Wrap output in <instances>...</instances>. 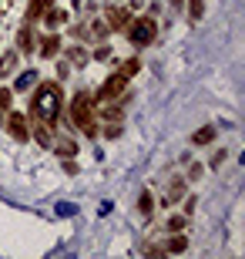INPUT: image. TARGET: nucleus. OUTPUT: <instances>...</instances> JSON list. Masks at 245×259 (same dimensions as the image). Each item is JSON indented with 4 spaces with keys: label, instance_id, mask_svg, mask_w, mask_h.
Wrapping results in <instances>:
<instances>
[{
    "label": "nucleus",
    "instance_id": "nucleus-13",
    "mask_svg": "<svg viewBox=\"0 0 245 259\" xmlns=\"http://www.w3.org/2000/svg\"><path fill=\"white\" fill-rule=\"evenodd\" d=\"M54 152H57V155H64V158H71V155H77V145L71 142V138H61V135H57Z\"/></svg>",
    "mask_w": 245,
    "mask_h": 259
},
{
    "label": "nucleus",
    "instance_id": "nucleus-10",
    "mask_svg": "<svg viewBox=\"0 0 245 259\" xmlns=\"http://www.w3.org/2000/svg\"><path fill=\"white\" fill-rule=\"evenodd\" d=\"M40 20H47V27H61V24L67 20V14H64V10H57L54 4H51V7L44 10V17H40Z\"/></svg>",
    "mask_w": 245,
    "mask_h": 259
},
{
    "label": "nucleus",
    "instance_id": "nucleus-25",
    "mask_svg": "<svg viewBox=\"0 0 245 259\" xmlns=\"http://www.w3.org/2000/svg\"><path fill=\"white\" fill-rule=\"evenodd\" d=\"M94 58H97V61H108V58H111V48H97Z\"/></svg>",
    "mask_w": 245,
    "mask_h": 259
},
{
    "label": "nucleus",
    "instance_id": "nucleus-11",
    "mask_svg": "<svg viewBox=\"0 0 245 259\" xmlns=\"http://www.w3.org/2000/svg\"><path fill=\"white\" fill-rule=\"evenodd\" d=\"M30 84H37V71H34V67H30V71H20L17 81H14V88H17V91H27Z\"/></svg>",
    "mask_w": 245,
    "mask_h": 259
},
{
    "label": "nucleus",
    "instance_id": "nucleus-28",
    "mask_svg": "<svg viewBox=\"0 0 245 259\" xmlns=\"http://www.w3.org/2000/svg\"><path fill=\"white\" fill-rule=\"evenodd\" d=\"M0 115H4V111H0Z\"/></svg>",
    "mask_w": 245,
    "mask_h": 259
},
{
    "label": "nucleus",
    "instance_id": "nucleus-20",
    "mask_svg": "<svg viewBox=\"0 0 245 259\" xmlns=\"http://www.w3.org/2000/svg\"><path fill=\"white\" fill-rule=\"evenodd\" d=\"M138 205H141V215H144V219H148V215H151V209H155V205H151V195H148V192H141Z\"/></svg>",
    "mask_w": 245,
    "mask_h": 259
},
{
    "label": "nucleus",
    "instance_id": "nucleus-16",
    "mask_svg": "<svg viewBox=\"0 0 245 259\" xmlns=\"http://www.w3.org/2000/svg\"><path fill=\"white\" fill-rule=\"evenodd\" d=\"M34 138H37L40 145H51V125H44V121H40V125L34 128Z\"/></svg>",
    "mask_w": 245,
    "mask_h": 259
},
{
    "label": "nucleus",
    "instance_id": "nucleus-14",
    "mask_svg": "<svg viewBox=\"0 0 245 259\" xmlns=\"http://www.w3.org/2000/svg\"><path fill=\"white\" fill-rule=\"evenodd\" d=\"M215 138V125H205V128H198L195 135H191V145H208Z\"/></svg>",
    "mask_w": 245,
    "mask_h": 259
},
{
    "label": "nucleus",
    "instance_id": "nucleus-4",
    "mask_svg": "<svg viewBox=\"0 0 245 259\" xmlns=\"http://www.w3.org/2000/svg\"><path fill=\"white\" fill-rule=\"evenodd\" d=\"M124 84H128V77H124L121 71H118V74H111L101 84V91L94 95V101H111V98H121L124 95Z\"/></svg>",
    "mask_w": 245,
    "mask_h": 259
},
{
    "label": "nucleus",
    "instance_id": "nucleus-19",
    "mask_svg": "<svg viewBox=\"0 0 245 259\" xmlns=\"http://www.w3.org/2000/svg\"><path fill=\"white\" fill-rule=\"evenodd\" d=\"M54 212H57V215H77V205H74V202H57Z\"/></svg>",
    "mask_w": 245,
    "mask_h": 259
},
{
    "label": "nucleus",
    "instance_id": "nucleus-27",
    "mask_svg": "<svg viewBox=\"0 0 245 259\" xmlns=\"http://www.w3.org/2000/svg\"><path fill=\"white\" fill-rule=\"evenodd\" d=\"M168 4H171V7H181V0H168Z\"/></svg>",
    "mask_w": 245,
    "mask_h": 259
},
{
    "label": "nucleus",
    "instance_id": "nucleus-22",
    "mask_svg": "<svg viewBox=\"0 0 245 259\" xmlns=\"http://www.w3.org/2000/svg\"><path fill=\"white\" fill-rule=\"evenodd\" d=\"M188 14H191V20L202 17V0H188Z\"/></svg>",
    "mask_w": 245,
    "mask_h": 259
},
{
    "label": "nucleus",
    "instance_id": "nucleus-18",
    "mask_svg": "<svg viewBox=\"0 0 245 259\" xmlns=\"http://www.w3.org/2000/svg\"><path fill=\"white\" fill-rule=\"evenodd\" d=\"M71 61H74V64H81V67H84L87 61H91V54H87L84 48H71Z\"/></svg>",
    "mask_w": 245,
    "mask_h": 259
},
{
    "label": "nucleus",
    "instance_id": "nucleus-1",
    "mask_svg": "<svg viewBox=\"0 0 245 259\" xmlns=\"http://www.w3.org/2000/svg\"><path fill=\"white\" fill-rule=\"evenodd\" d=\"M61 98H64L61 81H44V84H37V91L30 98V118H37V121L54 128L57 118H61Z\"/></svg>",
    "mask_w": 245,
    "mask_h": 259
},
{
    "label": "nucleus",
    "instance_id": "nucleus-8",
    "mask_svg": "<svg viewBox=\"0 0 245 259\" xmlns=\"http://www.w3.org/2000/svg\"><path fill=\"white\" fill-rule=\"evenodd\" d=\"M17 67V51H4L0 54V77H10Z\"/></svg>",
    "mask_w": 245,
    "mask_h": 259
},
{
    "label": "nucleus",
    "instance_id": "nucleus-9",
    "mask_svg": "<svg viewBox=\"0 0 245 259\" xmlns=\"http://www.w3.org/2000/svg\"><path fill=\"white\" fill-rule=\"evenodd\" d=\"M108 27H111V30H121V27H128V10L114 7L111 14H108Z\"/></svg>",
    "mask_w": 245,
    "mask_h": 259
},
{
    "label": "nucleus",
    "instance_id": "nucleus-7",
    "mask_svg": "<svg viewBox=\"0 0 245 259\" xmlns=\"http://www.w3.org/2000/svg\"><path fill=\"white\" fill-rule=\"evenodd\" d=\"M51 4H54V0H30V7H27V17H24V20H27V24H34V20H40V17H44V10H47Z\"/></svg>",
    "mask_w": 245,
    "mask_h": 259
},
{
    "label": "nucleus",
    "instance_id": "nucleus-23",
    "mask_svg": "<svg viewBox=\"0 0 245 259\" xmlns=\"http://www.w3.org/2000/svg\"><path fill=\"white\" fill-rule=\"evenodd\" d=\"M168 229H175V232L185 229V215H171V219H168Z\"/></svg>",
    "mask_w": 245,
    "mask_h": 259
},
{
    "label": "nucleus",
    "instance_id": "nucleus-17",
    "mask_svg": "<svg viewBox=\"0 0 245 259\" xmlns=\"http://www.w3.org/2000/svg\"><path fill=\"white\" fill-rule=\"evenodd\" d=\"M138 71H141V64H138V58H131V61H124V67H121V74L128 77V81H131V77L138 74Z\"/></svg>",
    "mask_w": 245,
    "mask_h": 259
},
{
    "label": "nucleus",
    "instance_id": "nucleus-24",
    "mask_svg": "<svg viewBox=\"0 0 245 259\" xmlns=\"http://www.w3.org/2000/svg\"><path fill=\"white\" fill-rule=\"evenodd\" d=\"M222 162H225V152H215V155H212V168H218Z\"/></svg>",
    "mask_w": 245,
    "mask_h": 259
},
{
    "label": "nucleus",
    "instance_id": "nucleus-2",
    "mask_svg": "<svg viewBox=\"0 0 245 259\" xmlns=\"http://www.w3.org/2000/svg\"><path fill=\"white\" fill-rule=\"evenodd\" d=\"M71 121L84 135H94V95H87L84 88L71 98Z\"/></svg>",
    "mask_w": 245,
    "mask_h": 259
},
{
    "label": "nucleus",
    "instance_id": "nucleus-12",
    "mask_svg": "<svg viewBox=\"0 0 245 259\" xmlns=\"http://www.w3.org/2000/svg\"><path fill=\"white\" fill-rule=\"evenodd\" d=\"M57 48H61V37H57V34H47V37L40 40V54H44V58H54Z\"/></svg>",
    "mask_w": 245,
    "mask_h": 259
},
{
    "label": "nucleus",
    "instance_id": "nucleus-3",
    "mask_svg": "<svg viewBox=\"0 0 245 259\" xmlns=\"http://www.w3.org/2000/svg\"><path fill=\"white\" fill-rule=\"evenodd\" d=\"M155 34H158V24H155V17H138L128 27V37H131L134 48H148L151 40H155Z\"/></svg>",
    "mask_w": 245,
    "mask_h": 259
},
{
    "label": "nucleus",
    "instance_id": "nucleus-6",
    "mask_svg": "<svg viewBox=\"0 0 245 259\" xmlns=\"http://www.w3.org/2000/svg\"><path fill=\"white\" fill-rule=\"evenodd\" d=\"M34 44H37V40H34V30H30V24H24V27H20V34H17L20 54H30V51H34Z\"/></svg>",
    "mask_w": 245,
    "mask_h": 259
},
{
    "label": "nucleus",
    "instance_id": "nucleus-21",
    "mask_svg": "<svg viewBox=\"0 0 245 259\" xmlns=\"http://www.w3.org/2000/svg\"><path fill=\"white\" fill-rule=\"evenodd\" d=\"M10 101H14V95H10V88H0V111H7Z\"/></svg>",
    "mask_w": 245,
    "mask_h": 259
},
{
    "label": "nucleus",
    "instance_id": "nucleus-26",
    "mask_svg": "<svg viewBox=\"0 0 245 259\" xmlns=\"http://www.w3.org/2000/svg\"><path fill=\"white\" fill-rule=\"evenodd\" d=\"M67 74H71V67H67V64H61V67H57V81H64Z\"/></svg>",
    "mask_w": 245,
    "mask_h": 259
},
{
    "label": "nucleus",
    "instance_id": "nucleus-5",
    "mask_svg": "<svg viewBox=\"0 0 245 259\" xmlns=\"http://www.w3.org/2000/svg\"><path fill=\"white\" fill-rule=\"evenodd\" d=\"M7 132H10V138H14V142H27V138H30L27 118H24V115H10L7 118Z\"/></svg>",
    "mask_w": 245,
    "mask_h": 259
},
{
    "label": "nucleus",
    "instance_id": "nucleus-15",
    "mask_svg": "<svg viewBox=\"0 0 245 259\" xmlns=\"http://www.w3.org/2000/svg\"><path fill=\"white\" fill-rule=\"evenodd\" d=\"M185 249H188V239H185V236H175V239L165 246V252H185Z\"/></svg>",
    "mask_w": 245,
    "mask_h": 259
}]
</instances>
